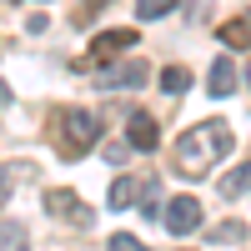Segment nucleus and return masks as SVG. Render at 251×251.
<instances>
[{"instance_id":"obj_17","label":"nucleus","mask_w":251,"mask_h":251,"mask_svg":"<svg viewBox=\"0 0 251 251\" xmlns=\"http://www.w3.org/2000/svg\"><path fill=\"white\" fill-rule=\"evenodd\" d=\"M106 246H111V251H146V241H136L131 231H116V236H111Z\"/></svg>"},{"instance_id":"obj_4","label":"nucleus","mask_w":251,"mask_h":251,"mask_svg":"<svg viewBox=\"0 0 251 251\" xmlns=\"http://www.w3.org/2000/svg\"><path fill=\"white\" fill-rule=\"evenodd\" d=\"M161 221H166V231H171V236H191L196 226H201V201H196V196H176V201L161 211Z\"/></svg>"},{"instance_id":"obj_6","label":"nucleus","mask_w":251,"mask_h":251,"mask_svg":"<svg viewBox=\"0 0 251 251\" xmlns=\"http://www.w3.org/2000/svg\"><path fill=\"white\" fill-rule=\"evenodd\" d=\"M126 141H131L136 151H156V146H161V131H156V121L146 116V111H131V121H126Z\"/></svg>"},{"instance_id":"obj_12","label":"nucleus","mask_w":251,"mask_h":251,"mask_svg":"<svg viewBox=\"0 0 251 251\" xmlns=\"http://www.w3.org/2000/svg\"><path fill=\"white\" fill-rule=\"evenodd\" d=\"M186 86H191V71H186V66H166L161 71V91L166 96H181Z\"/></svg>"},{"instance_id":"obj_2","label":"nucleus","mask_w":251,"mask_h":251,"mask_svg":"<svg viewBox=\"0 0 251 251\" xmlns=\"http://www.w3.org/2000/svg\"><path fill=\"white\" fill-rule=\"evenodd\" d=\"M60 151L66 156H86L91 146H96V136H100V121L91 116V111H60Z\"/></svg>"},{"instance_id":"obj_5","label":"nucleus","mask_w":251,"mask_h":251,"mask_svg":"<svg viewBox=\"0 0 251 251\" xmlns=\"http://www.w3.org/2000/svg\"><path fill=\"white\" fill-rule=\"evenodd\" d=\"M146 75H151V71H146V60H136V55H126L121 60V66H106V71H96V86H126V91H136V86H146Z\"/></svg>"},{"instance_id":"obj_14","label":"nucleus","mask_w":251,"mask_h":251,"mask_svg":"<svg viewBox=\"0 0 251 251\" xmlns=\"http://www.w3.org/2000/svg\"><path fill=\"white\" fill-rule=\"evenodd\" d=\"M221 40H226V46H251V20H231V25H221Z\"/></svg>"},{"instance_id":"obj_16","label":"nucleus","mask_w":251,"mask_h":251,"mask_svg":"<svg viewBox=\"0 0 251 251\" xmlns=\"http://www.w3.org/2000/svg\"><path fill=\"white\" fill-rule=\"evenodd\" d=\"M131 151H136V146H131V141H106V146H100V156H106L111 166H121V161H126V156H131Z\"/></svg>"},{"instance_id":"obj_20","label":"nucleus","mask_w":251,"mask_h":251,"mask_svg":"<svg viewBox=\"0 0 251 251\" xmlns=\"http://www.w3.org/2000/svg\"><path fill=\"white\" fill-rule=\"evenodd\" d=\"M5 100H10V86H5V80H0V106H5Z\"/></svg>"},{"instance_id":"obj_3","label":"nucleus","mask_w":251,"mask_h":251,"mask_svg":"<svg viewBox=\"0 0 251 251\" xmlns=\"http://www.w3.org/2000/svg\"><path fill=\"white\" fill-rule=\"evenodd\" d=\"M46 211H50V216H60L66 226H91V221H96V211H91V206L80 201L75 191H66V186L46 191Z\"/></svg>"},{"instance_id":"obj_10","label":"nucleus","mask_w":251,"mask_h":251,"mask_svg":"<svg viewBox=\"0 0 251 251\" xmlns=\"http://www.w3.org/2000/svg\"><path fill=\"white\" fill-rule=\"evenodd\" d=\"M141 216H151V221H161V181L156 176H141Z\"/></svg>"},{"instance_id":"obj_18","label":"nucleus","mask_w":251,"mask_h":251,"mask_svg":"<svg viewBox=\"0 0 251 251\" xmlns=\"http://www.w3.org/2000/svg\"><path fill=\"white\" fill-rule=\"evenodd\" d=\"M241 236H246L241 221H226V226H216V231H211V241H241Z\"/></svg>"},{"instance_id":"obj_1","label":"nucleus","mask_w":251,"mask_h":251,"mask_svg":"<svg viewBox=\"0 0 251 251\" xmlns=\"http://www.w3.org/2000/svg\"><path fill=\"white\" fill-rule=\"evenodd\" d=\"M231 146H236V136H231L226 121H201V126H191V131L171 146V166L186 181H201V176H211V166L231 151Z\"/></svg>"},{"instance_id":"obj_11","label":"nucleus","mask_w":251,"mask_h":251,"mask_svg":"<svg viewBox=\"0 0 251 251\" xmlns=\"http://www.w3.org/2000/svg\"><path fill=\"white\" fill-rule=\"evenodd\" d=\"M246 191H251V161H241L236 171L221 181V196H226V201H236V196H246Z\"/></svg>"},{"instance_id":"obj_22","label":"nucleus","mask_w":251,"mask_h":251,"mask_svg":"<svg viewBox=\"0 0 251 251\" xmlns=\"http://www.w3.org/2000/svg\"><path fill=\"white\" fill-rule=\"evenodd\" d=\"M246 80H251V66H246Z\"/></svg>"},{"instance_id":"obj_9","label":"nucleus","mask_w":251,"mask_h":251,"mask_svg":"<svg viewBox=\"0 0 251 251\" xmlns=\"http://www.w3.org/2000/svg\"><path fill=\"white\" fill-rule=\"evenodd\" d=\"M131 201H141V176H116V181H111V206L126 211Z\"/></svg>"},{"instance_id":"obj_7","label":"nucleus","mask_w":251,"mask_h":251,"mask_svg":"<svg viewBox=\"0 0 251 251\" xmlns=\"http://www.w3.org/2000/svg\"><path fill=\"white\" fill-rule=\"evenodd\" d=\"M136 30H100L96 40H91V60H111L116 50H136Z\"/></svg>"},{"instance_id":"obj_19","label":"nucleus","mask_w":251,"mask_h":251,"mask_svg":"<svg viewBox=\"0 0 251 251\" xmlns=\"http://www.w3.org/2000/svg\"><path fill=\"white\" fill-rule=\"evenodd\" d=\"M5 201H10V176H0V211H5Z\"/></svg>"},{"instance_id":"obj_13","label":"nucleus","mask_w":251,"mask_h":251,"mask_svg":"<svg viewBox=\"0 0 251 251\" xmlns=\"http://www.w3.org/2000/svg\"><path fill=\"white\" fill-rule=\"evenodd\" d=\"M176 10V0H136V15L141 20H161V15H171Z\"/></svg>"},{"instance_id":"obj_15","label":"nucleus","mask_w":251,"mask_h":251,"mask_svg":"<svg viewBox=\"0 0 251 251\" xmlns=\"http://www.w3.org/2000/svg\"><path fill=\"white\" fill-rule=\"evenodd\" d=\"M0 251H25V226H0Z\"/></svg>"},{"instance_id":"obj_8","label":"nucleus","mask_w":251,"mask_h":251,"mask_svg":"<svg viewBox=\"0 0 251 251\" xmlns=\"http://www.w3.org/2000/svg\"><path fill=\"white\" fill-rule=\"evenodd\" d=\"M206 86H211V96H231V91H236V60H231V55H216Z\"/></svg>"},{"instance_id":"obj_21","label":"nucleus","mask_w":251,"mask_h":251,"mask_svg":"<svg viewBox=\"0 0 251 251\" xmlns=\"http://www.w3.org/2000/svg\"><path fill=\"white\" fill-rule=\"evenodd\" d=\"M80 5H86V10H96V5H106V0H80Z\"/></svg>"}]
</instances>
